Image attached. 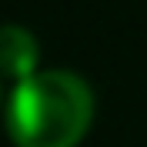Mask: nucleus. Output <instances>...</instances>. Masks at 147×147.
<instances>
[{
  "mask_svg": "<svg viewBox=\"0 0 147 147\" xmlns=\"http://www.w3.org/2000/svg\"><path fill=\"white\" fill-rule=\"evenodd\" d=\"M37 70V40L17 24L0 27V77L24 80Z\"/></svg>",
  "mask_w": 147,
  "mask_h": 147,
  "instance_id": "2",
  "label": "nucleus"
},
{
  "mask_svg": "<svg viewBox=\"0 0 147 147\" xmlns=\"http://www.w3.org/2000/svg\"><path fill=\"white\" fill-rule=\"evenodd\" d=\"M94 120V94L70 70H34L7 104V134L17 147H77Z\"/></svg>",
  "mask_w": 147,
  "mask_h": 147,
  "instance_id": "1",
  "label": "nucleus"
}]
</instances>
